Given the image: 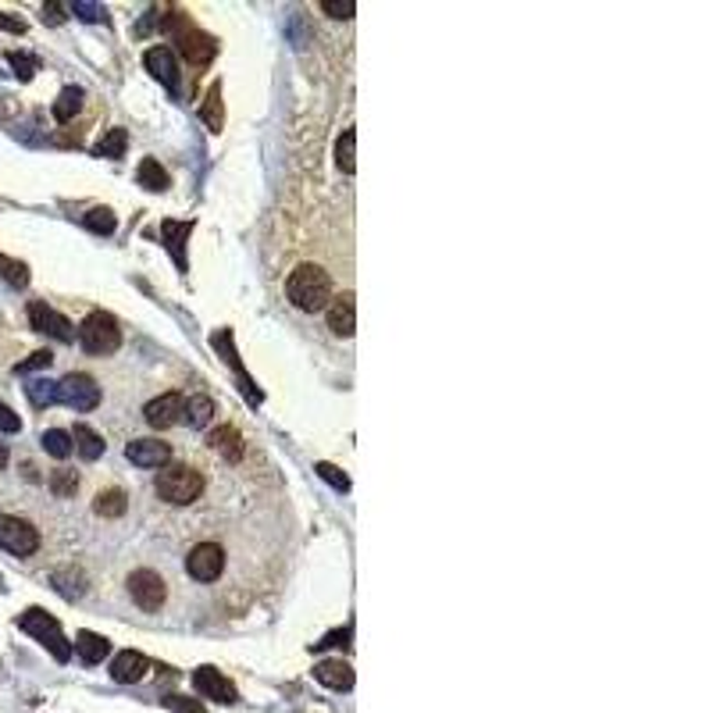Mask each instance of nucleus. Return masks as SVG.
<instances>
[{"mask_svg": "<svg viewBox=\"0 0 713 713\" xmlns=\"http://www.w3.org/2000/svg\"><path fill=\"white\" fill-rule=\"evenodd\" d=\"M186 571H190L193 582H204V585L214 582V578H221V571H225V549L218 542H197L190 549V557H186Z\"/></svg>", "mask_w": 713, "mask_h": 713, "instance_id": "0eeeda50", "label": "nucleus"}, {"mask_svg": "<svg viewBox=\"0 0 713 713\" xmlns=\"http://www.w3.org/2000/svg\"><path fill=\"white\" fill-rule=\"evenodd\" d=\"M54 589L58 593H65L68 600H79L83 593H86V575L79 571V567H61V571H54Z\"/></svg>", "mask_w": 713, "mask_h": 713, "instance_id": "412c9836", "label": "nucleus"}, {"mask_svg": "<svg viewBox=\"0 0 713 713\" xmlns=\"http://www.w3.org/2000/svg\"><path fill=\"white\" fill-rule=\"evenodd\" d=\"M165 707L175 713H204V707L197 703V700H186V696H168L165 700Z\"/></svg>", "mask_w": 713, "mask_h": 713, "instance_id": "e433bc0d", "label": "nucleus"}, {"mask_svg": "<svg viewBox=\"0 0 713 713\" xmlns=\"http://www.w3.org/2000/svg\"><path fill=\"white\" fill-rule=\"evenodd\" d=\"M76 489H79V475H76V471L58 468V471L50 475V493H54V496H76Z\"/></svg>", "mask_w": 713, "mask_h": 713, "instance_id": "7c9ffc66", "label": "nucleus"}, {"mask_svg": "<svg viewBox=\"0 0 713 713\" xmlns=\"http://www.w3.org/2000/svg\"><path fill=\"white\" fill-rule=\"evenodd\" d=\"M186 236H190V225H179V221H165V225H161V239L172 246L179 268L186 264V261H183V243H186Z\"/></svg>", "mask_w": 713, "mask_h": 713, "instance_id": "bb28decb", "label": "nucleus"}, {"mask_svg": "<svg viewBox=\"0 0 713 713\" xmlns=\"http://www.w3.org/2000/svg\"><path fill=\"white\" fill-rule=\"evenodd\" d=\"M36 546H40V535L25 517H14V513L0 517V549H7L14 557H29V553H36Z\"/></svg>", "mask_w": 713, "mask_h": 713, "instance_id": "423d86ee", "label": "nucleus"}, {"mask_svg": "<svg viewBox=\"0 0 713 713\" xmlns=\"http://www.w3.org/2000/svg\"><path fill=\"white\" fill-rule=\"evenodd\" d=\"M353 147H357V132L346 129V132L339 136V143H335V165H339V172H346V175H353V168H357Z\"/></svg>", "mask_w": 713, "mask_h": 713, "instance_id": "a878e982", "label": "nucleus"}, {"mask_svg": "<svg viewBox=\"0 0 713 713\" xmlns=\"http://www.w3.org/2000/svg\"><path fill=\"white\" fill-rule=\"evenodd\" d=\"M18 628L25 631V635H32V638H40L61 664L65 660H72V646L65 642V631H61V624L50 617L47 611H25L18 617Z\"/></svg>", "mask_w": 713, "mask_h": 713, "instance_id": "20e7f679", "label": "nucleus"}, {"mask_svg": "<svg viewBox=\"0 0 713 713\" xmlns=\"http://www.w3.org/2000/svg\"><path fill=\"white\" fill-rule=\"evenodd\" d=\"M193 685H197L201 696L214 700V703H236V700H239L236 685H232L221 671H214V667H201V671L193 674Z\"/></svg>", "mask_w": 713, "mask_h": 713, "instance_id": "f8f14e48", "label": "nucleus"}, {"mask_svg": "<svg viewBox=\"0 0 713 713\" xmlns=\"http://www.w3.org/2000/svg\"><path fill=\"white\" fill-rule=\"evenodd\" d=\"M129 596H132V603H136L139 611L157 613L165 607V600H168V585H165V578H161L157 571L139 567V571L129 575Z\"/></svg>", "mask_w": 713, "mask_h": 713, "instance_id": "39448f33", "label": "nucleus"}, {"mask_svg": "<svg viewBox=\"0 0 713 713\" xmlns=\"http://www.w3.org/2000/svg\"><path fill=\"white\" fill-rule=\"evenodd\" d=\"M228 339H232L228 332H218V335H214V346H218V350H221V353H225V357L236 364V353H232V343H228ZM236 368H239V364H236ZM239 371H243V368H239Z\"/></svg>", "mask_w": 713, "mask_h": 713, "instance_id": "ea45409f", "label": "nucleus"}, {"mask_svg": "<svg viewBox=\"0 0 713 713\" xmlns=\"http://www.w3.org/2000/svg\"><path fill=\"white\" fill-rule=\"evenodd\" d=\"M183 414H186V421H190L193 428H207V424L214 421V400H210V397H193V400H186Z\"/></svg>", "mask_w": 713, "mask_h": 713, "instance_id": "393cba45", "label": "nucleus"}, {"mask_svg": "<svg viewBox=\"0 0 713 713\" xmlns=\"http://www.w3.org/2000/svg\"><path fill=\"white\" fill-rule=\"evenodd\" d=\"M0 272H4V279H7L14 290L29 286V272H25V264H11L7 257H0Z\"/></svg>", "mask_w": 713, "mask_h": 713, "instance_id": "72a5a7b5", "label": "nucleus"}, {"mask_svg": "<svg viewBox=\"0 0 713 713\" xmlns=\"http://www.w3.org/2000/svg\"><path fill=\"white\" fill-rule=\"evenodd\" d=\"M136 183H139L143 190H150V193H161V190H168V172H165L154 157H147V161H139Z\"/></svg>", "mask_w": 713, "mask_h": 713, "instance_id": "4be33fe9", "label": "nucleus"}, {"mask_svg": "<svg viewBox=\"0 0 713 713\" xmlns=\"http://www.w3.org/2000/svg\"><path fill=\"white\" fill-rule=\"evenodd\" d=\"M314 678H317L325 689H332V692H350V689H353V671H350L346 660H321V664L314 667Z\"/></svg>", "mask_w": 713, "mask_h": 713, "instance_id": "f3484780", "label": "nucleus"}, {"mask_svg": "<svg viewBox=\"0 0 713 713\" xmlns=\"http://www.w3.org/2000/svg\"><path fill=\"white\" fill-rule=\"evenodd\" d=\"M47 364H50V353H47V350H40V353H32L29 361H22L14 371H18V375H29V371H36V368H47Z\"/></svg>", "mask_w": 713, "mask_h": 713, "instance_id": "4c0bfd02", "label": "nucleus"}, {"mask_svg": "<svg viewBox=\"0 0 713 713\" xmlns=\"http://www.w3.org/2000/svg\"><path fill=\"white\" fill-rule=\"evenodd\" d=\"M201 114H204V125L210 129V132H221L225 118H221V90H218V86L207 94V101H204V107H201Z\"/></svg>", "mask_w": 713, "mask_h": 713, "instance_id": "c85d7f7f", "label": "nucleus"}, {"mask_svg": "<svg viewBox=\"0 0 713 713\" xmlns=\"http://www.w3.org/2000/svg\"><path fill=\"white\" fill-rule=\"evenodd\" d=\"M147 656L143 653H136V649H121L114 660H111V678L114 682H121V685H132V682H139L143 674H147Z\"/></svg>", "mask_w": 713, "mask_h": 713, "instance_id": "dca6fc26", "label": "nucleus"}, {"mask_svg": "<svg viewBox=\"0 0 713 713\" xmlns=\"http://www.w3.org/2000/svg\"><path fill=\"white\" fill-rule=\"evenodd\" d=\"M175 40H179L183 58H186L190 65H197V68H204L207 61L214 58V50H218V43L207 36L204 29H197V25H190V22L175 29Z\"/></svg>", "mask_w": 713, "mask_h": 713, "instance_id": "1a4fd4ad", "label": "nucleus"}, {"mask_svg": "<svg viewBox=\"0 0 713 713\" xmlns=\"http://www.w3.org/2000/svg\"><path fill=\"white\" fill-rule=\"evenodd\" d=\"M18 428H22V421H18V414H14V410H11V407H4V404H0V432H7V435H14Z\"/></svg>", "mask_w": 713, "mask_h": 713, "instance_id": "58836bf2", "label": "nucleus"}, {"mask_svg": "<svg viewBox=\"0 0 713 713\" xmlns=\"http://www.w3.org/2000/svg\"><path fill=\"white\" fill-rule=\"evenodd\" d=\"M183 407H186V400H183L179 393H165V397H157V400L147 404L143 417H147L154 428H168V424H175V421L183 417Z\"/></svg>", "mask_w": 713, "mask_h": 713, "instance_id": "4468645a", "label": "nucleus"}, {"mask_svg": "<svg viewBox=\"0 0 713 713\" xmlns=\"http://www.w3.org/2000/svg\"><path fill=\"white\" fill-rule=\"evenodd\" d=\"M72 11H76V14H83V18H90V22H103L101 7H90V4H72Z\"/></svg>", "mask_w": 713, "mask_h": 713, "instance_id": "79ce46f5", "label": "nucleus"}, {"mask_svg": "<svg viewBox=\"0 0 713 713\" xmlns=\"http://www.w3.org/2000/svg\"><path fill=\"white\" fill-rule=\"evenodd\" d=\"M43 450H47L50 457L65 460V457H72V435L61 432V428H50V432H43Z\"/></svg>", "mask_w": 713, "mask_h": 713, "instance_id": "cd10ccee", "label": "nucleus"}, {"mask_svg": "<svg viewBox=\"0 0 713 713\" xmlns=\"http://www.w3.org/2000/svg\"><path fill=\"white\" fill-rule=\"evenodd\" d=\"M154 489H157V496H161L165 504H172V507H186V504L201 500V493H204V478H201V471H197V468H190V464H165V471L157 475Z\"/></svg>", "mask_w": 713, "mask_h": 713, "instance_id": "f03ea898", "label": "nucleus"}, {"mask_svg": "<svg viewBox=\"0 0 713 713\" xmlns=\"http://www.w3.org/2000/svg\"><path fill=\"white\" fill-rule=\"evenodd\" d=\"M147 72H150L161 86L179 90V58H175L168 47H157V50L147 54Z\"/></svg>", "mask_w": 713, "mask_h": 713, "instance_id": "ddd939ff", "label": "nucleus"}, {"mask_svg": "<svg viewBox=\"0 0 713 713\" xmlns=\"http://www.w3.org/2000/svg\"><path fill=\"white\" fill-rule=\"evenodd\" d=\"M29 397L36 400V404H50V400H58V386L54 382H29Z\"/></svg>", "mask_w": 713, "mask_h": 713, "instance_id": "f704fd0d", "label": "nucleus"}, {"mask_svg": "<svg viewBox=\"0 0 713 713\" xmlns=\"http://www.w3.org/2000/svg\"><path fill=\"white\" fill-rule=\"evenodd\" d=\"M125 507H129V496H125V489H118V486L103 489L101 496L94 500V510H97L101 517H121Z\"/></svg>", "mask_w": 713, "mask_h": 713, "instance_id": "5701e85b", "label": "nucleus"}, {"mask_svg": "<svg viewBox=\"0 0 713 713\" xmlns=\"http://www.w3.org/2000/svg\"><path fill=\"white\" fill-rule=\"evenodd\" d=\"M7 457H11V453H7V446H4V442H0V471H4V468H7Z\"/></svg>", "mask_w": 713, "mask_h": 713, "instance_id": "a18cd8bd", "label": "nucleus"}, {"mask_svg": "<svg viewBox=\"0 0 713 713\" xmlns=\"http://www.w3.org/2000/svg\"><path fill=\"white\" fill-rule=\"evenodd\" d=\"M43 14H47V22H61V18H65V11H61L58 4H50V7L43 11Z\"/></svg>", "mask_w": 713, "mask_h": 713, "instance_id": "c03bdc74", "label": "nucleus"}, {"mask_svg": "<svg viewBox=\"0 0 713 713\" xmlns=\"http://www.w3.org/2000/svg\"><path fill=\"white\" fill-rule=\"evenodd\" d=\"M72 442H76V450H79L83 460H101L103 450H107V442H103L90 424H76V428H72Z\"/></svg>", "mask_w": 713, "mask_h": 713, "instance_id": "6ab92c4d", "label": "nucleus"}, {"mask_svg": "<svg viewBox=\"0 0 713 713\" xmlns=\"http://www.w3.org/2000/svg\"><path fill=\"white\" fill-rule=\"evenodd\" d=\"M317 475H321L325 482H332V489L350 493V475H346V471H339L335 464H317Z\"/></svg>", "mask_w": 713, "mask_h": 713, "instance_id": "473e14b6", "label": "nucleus"}, {"mask_svg": "<svg viewBox=\"0 0 713 713\" xmlns=\"http://www.w3.org/2000/svg\"><path fill=\"white\" fill-rule=\"evenodd\" d=\"M76 653L83 656V664H101L103 656L111 653V642L103 638V635H97V631H79V638H76Z\"/></svg>", "mask_w": 713, "mask_h": 713, "instance_id": "aec40b11", "label": "nucleus"}, {"mask_svg": "<svg viewBox=\"0 0 713 713\" xmlns=\"http://www.w3.org/2000/svg\"><path fill=\"white\" fill-rule=\"evenodd\" d=\"M114 225H118V218H114V210H111V207H94V210L86 214V228H90V232H97V236H111V232H114Z\"/></svg>", "mask_w": 713, "mask_h": 713, "instance_id": "c756f323", "label": "nucleus"}, {"mask_svg": "<svg viewBox=\"0 0 713 713\" xmlns=\"http://www.w3.org/2000/svg\"><path fill=\"white\" fill-rule=\"evenodd\" d=\"M125 457L136 468H165L172 460V446L161 442V439H132L125 446Z\"/></svg>", "mask_w": 713, "mask_h": 713, "instance_id": "9b49d317", "label": "nucleus"}, {"mask_svg": "<svg viewBox=\"0 0 713 713\" xmlns=\"http://www.w3.org/2000/svg\"><path fill=\"white\" fill-rule=\"evenodd\" d=\"M58 400L76 410H94L101 404V386L90 375H65L58 382Z\"/></svg>", "mask_w": 713, "mask_h": 713, "instance_id": "6e6552de", "label": "nucleus"}, {"mask_svg": "<svg viewBox=\"0 0 713 713\" xmlns=\"http://www.w3.org/2000/svg\"><path fill=\"white\" fill-rule=\"evenodd\" d=\"M207 446H210V450H218L225 460H243V439H239V432H236L232 424L214 428V432L207 435Z\"/></svg>", "mask_w": 713, "mask_h": 713, "instance_id": "a211bd4d", "label": "nucleus"}, {"mask_svg": "<svg viewBox=\"0 0 713 713\" xmlns=\"http://www.w3.org/2000/svg\"><path fill=\"white\" fill-rule=\"evenodd\" d=\"M0 29L4 32H25V22L22 18H11V14H0Z\"/></svg>", "mask_w": 713, "mask_h": 713, "instance_id": "37998d69", "label": "nucleus"}, {"mask_svg": "<svg viewBox=\"0 0 713 713\" xmlns=\"http://www.w3.org/2000/svg\"><path fill=\"white\" fill-rule=\"evenodd\" d=\"M328 293H332V279H328V272L317 268V264H300V268H293V275H290V282H286L290 304L307 310V314L325 310V307H328Z\"/></svg>", "mask_w": 713, "mask_h": 713, "instance_id": "f257e3e1", "label": "nucleus"}, {"mask_svg": "<svg viewBox=\"0 0 713 713\" xmlns=\"http://www.w3.org/2000/svg\"><path fill=\"white\" fill-rule=\"evenodd\" d=\"M328 328L343 339H350L357 332V304H353V293H343L339 300L328 304Z\"/></svg>", "mask_w": 713, "mask_h": 713, "instance_id": "2eb2a0df", "label": "nucleus"}, {"mask_svg": "<svg viewBox=\"0 0 713 713\" xmlns=\"http://www.w3.org/2000/svg\"><path fill=\"white\" fill-rule=\"evenodd\" d=\"M79 107H83V90L79 86H65L58 94V101H54V118L58 121H72L79 114Z\"/></svg>", "mask_w": 713, "mask_h": 713, "instance_id": "b1692460", "label": "nucleus"}, {"mask_svg": "<svg viewBox=\"0 0 713 713\" xmlns=\"http://www.w3.org/2000/svg\"><path fill=\"white\" fill-rule=\"evenodd\" d=\"M328 18H353V4H325Z\"/></svg>", "mask_w": 713, "mask_h": 713, "instance_id": "a19ab883", "label": "nucleus"}, {"mask_svg": "<svg viewBox=\"0 0 713 713\" xmlns=\"http://www.w3.org/2000/svg\"><path fill=\"white\" fill-rule=\"evenodd\" d=\"M125 143H129V132H125V129H111V132L101 139V147H97V150H101L103 157H121Z\"/></svg>", "mask_w": 713, "mask_h": 713, "instance_id": "2f4dec72", "label": "nucleus"}, {"mask_svg": "<svg viewBox=\"0 0 713 713\" xmlns=\"http://www.w3.org/2000/svg\"><path fill=\"white\" fill-rule=\"evenodd\" d=\"M11 68H14L18 79H32L36 61H32V54H11Z\"/></svg>", "mask_w": 713, "mask_h": 713, "instance_id": "c9c22d12", "label": "nucleus"}, {"mask_svg": "<svg viewBox=\"0 0 713 713\" xmlns=\"http://www.w3.org/2000/svg\"><path fill=\"white\" fill-rule=\"evenodd\" d=\"M29 325L40 332V335H50V339H72V321L65 317V314H58L54 307L47 304H29Z\"/></svg>", "mask_w": 713, "mask_h": 713, "instance_id": "9d476101", "label": "nucleus"}, {"mask_svg": "<svg viewBox=\"0 0 713 713\" xmlns=\"http://www.w3.org/2000/svg\"><path fill=\"white\" fill-rule=\"evenodd\" d=\"M79 343H83V350H86V353H94V357H107V353H114V350L121 346V328H118L114 314H107V310H94V314L79 325Z\"/></svg>", "mask_w": 713, "mask_h": 713, "instance_id": "7ed1b4c3", "label": "nucleus"}]
</instances>
